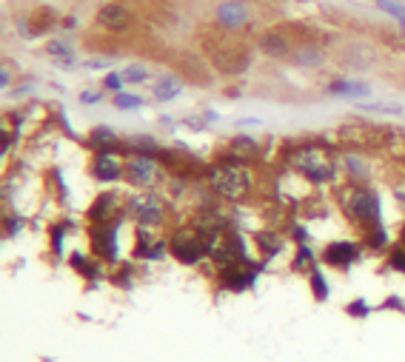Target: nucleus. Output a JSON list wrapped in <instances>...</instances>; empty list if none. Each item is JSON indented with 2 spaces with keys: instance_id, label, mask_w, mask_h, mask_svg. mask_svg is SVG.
Instances as JSON below:
<instances>
[{
  "instance_id": "nucleus-5",
  "label": "nucleus",
  "mask_w": 405,
  "mask_h": 362,
  "mask_svg": "<svg viewBox=\"0 0 405 362\" xmlns=\"http://www.w3.org/2000/svg\"><path fill=\"white\" fill-rule=\"evenodd\" d=\"M217 237H211L206 234L203 228L197 225H188V228H177L172 234V240H168V251H172V257L183 265H197L200 260L211 257V248H215Z\"/></svg>"
},
{
  "instance_id": "nucleus-2",
  "label": "nucleus",
  "mask_w": 405,
  "mask_h": 362,
  "mask_svg": "<svg viewBox=\"0 0 405 362\" xmlns=\"http://www.w3.org/2000/svg\"><path fill=\"white\" fill-rule=\"evenodd\" d=\"M339 205H343L346 217L359 225L362 231H368L374 225H382V205L377 191L368 185H359V183H348L339 191Z\"/></svg>"
},
{
  "instance_id": "nucleus-26",
  "label": "nucleus",
  "mask_w": 405,
  "mask_h": 362,
  "mask_svg": "<svg viewBox=\"0 0 405 362\" xmlns=\"http://www.w3.org/2000/svg\"><path fill=\"white\" fill-rule=\"evenodd\" d=\"M343 168L348 172L351 180H366V177H368V165L362 163L359 157H354V154H346V157H343Z\"/></svg>"
},
{
  "instance_id": "nucleus-12",
  "label": "nucleus",
  "mask_w": 405,
  "mask_h": 362,
  "mask_svg": "<svg viewBox=\"0 0 405 362\" xmlns=\"http://www.w3.org/2000/svg\"><path fill=\"white\" fill-rule=\"evenodd\" d=\"M359 260V248L348 240H337V243H328L323 248V263L331 265V268H339V271H346L351 268L354 263Z\"/></svg>"
},
{
  "instance_id": "nucleus-7",
  "label": "nucleus",
  "mask_w": 405,
  "mask_h": 362,
  "mask_svg": "<svg viewBox=\"0 0 405 362\" xmlns=\"http://www.w3.org/2000/svg\"><path fill=\"white\" fill-rule=\"evenodd\" d=\"M160 177V163L157 157L152 154H129V160H126V183H129L132 188H148V185H155Z\"/></svg>"
},
{
  "instance_id": "nucleus-6",
  "label": "nucleus",
  "mask_w": 405,
  "mask_h": 362,
  "mask_svg": "<svg viewBox=\"0 0 405 362\" xmlns=\"http://www.w3.org/2000/svg\"><path fill=\"white\" fill-rule=\"evenodd\" d=\"M123 211L129 214L137 225H146V228H155L166 220V203L160 194H155V191H140V194H132L129 200H126Z\"/></svg>"
},
{
  "instance_id": "nucleus-4",
  "label": "nucleus",
  "mask_w": 405,
  "mask_h": 362,
  "mask_svg": "<svg viewBox=\"0 0 405 362\" xmlns=\"http://www.w3.org/2000/svg\"><path fill=\"white\" fill-rule=\"evenodd\" d=\"M217 29H220V26H217ZM231 34H234V32L220 29L211 40H206V54H208L211 63L217 66V72H223V74H240V72L248 69L251 54H248V49L240 46Z\"/></svg>"
},
{
  "instance_id": "nucleus-18",
  "label": "nucleus",
  "mask_w": 405,
  "mask_h": 362,
  "mask_svg": "<svg viewBox=\"0 0 405 362\" xmlns=\"http://www.w3.org/2000/svg\"><path fill=\"white\" fill-rule=\"evenodd\" d=\"M89 143H92L95 152H115V148H120V137L109 129V125H97V129H92Z\"/></svg>"
},
{
  "instance_id": "nucleus-9",
  "label": "nucleus",
  "mask_w": 405,
  "mask_h": 362,
  "mask_svg": "<svg viewBox=\"0 0 405 362\" xmlns=\"http://www.w3.org/2000/svg\"><path fill=\"white\" fill-rule=\"evenodd\" d=\"M257 274H260V265L257 263H234L228 268L220 271V288L226 291H234V294H240V291H248L254 283H257Z\"/></svg>"
},
{
  "instance_id": "nucleus-20",
  "label": "nucleus",
  "mask_w": 405,
  "mask_h": 362,
  "mask_svg": "<svg viewBox=\"0 0 405 362\" xmlns=\"http://www.w3.org/2000/svg\"><path fill=\"white\" fill-rule=\"evenodd\" d=\"M180 92H183V80L180 77H172V74H166V77H160L157 83H155V97L157 100H175V97H180Z\"/></svg>"
},
{
  "instance_id": "nucleus-14",
  "label": "nucleus",
  "mask_w": 405,
  "mask_h": 362,
  "mask_svg": "<svg viewBox=\"0 0 405 362\" xmlns=\"http://www.w3.org/2000/svg\"><path fill=\"white\" fill-rule=\"evenodd\" d=\"M257 46L268 57H291V52H294V43H291V37H288V26L263 32L260 40H257Z\"/></svg>"
},
{
  "instance_id": "nucleus-27",
  "label": "nucleus",
  "mask_w": 405,
  "mask_h": 362,
  "mask_svg": "<svg viewBox=\"0 0 405 362\" xmlns=\"http://www.w3.org/2000/svg\"><path fill=\"white\" fill-rule=\"evenodd\" d=\"M72 268L77 271V274H83V276H89V280H92V276H97V263H92V260H86V257H83V254H72Z\"/></svg>"
},
{
  "instance_id": "nucleus-8",
  "label": "nucleus",
  "mask_w": 405,
  "mask_h": 362,
  "mask_svg": "<svg viewBox=\"0 0 405 362\" xmlns=\"http://www.w3.org/2000/svg\"><path fill=\"white\" fill-rule=\"evenodd\" d=\"M117 225H120V217L112 223H95L89 231L92 251L103 263H117Z\"/></svg>"
},
{
  "instance_id": "nucleus-33",
  "label": "nucleus",
  "mask_w": 405,
  "mask_h": 362,
  "mask_svg": "<svg viewBox=\"0 0 405 362\" xmlns=\"http://www.w3.org/2000/svg\"><path fill=\"white\" fill-rule=\"evenodd\" d=\"M115 285H123V288H132V271L126 268V271H115Z\"/></svg>"
},
{
  "instance_id": "nucleus-17",
  "label": "nucleus",
  "mask_w": 405,
  "mask_h": 362,
  "mask_svg": "<svg viewBox=\"0 0 405 362\" xmlns=\"http://www.w3.org/2000/svg\"><path fill=\"white\" fill-rule=\"evenodd\" d=\"M323 60H326V54L319 52L317 43H300V46H294V52H291V63L294 66H303V69H314Z\"/></svg>"
},
{
  "instance_id": "nucleus-19",
  "label": "nucleus",
  "mask_w": 405,
  "mask_h": 362,
  "mask_svg": "<svg viewBox=\"0 0 405 362\" xmlns=\"http://www.w3.org/2000/svg\"><path fill=\"white\" fill-rule=\"evenodd\" d=\"M371 89L368 83H354V80H334L328 86V94H339V97H366Z\"/></svg>"
},
{
  "instance_id": "nucleus-36",
  "label": "nucleus",
  "mask_w": 405,
  "mask_h": 362,
  "mask_svg": "<svg viewBox=\"0 0 405 362\" xmlns=\"http://www.w3.org/2000/svg\"><path fill=\"white\" fill-rule=\"evenodd\" d=\"M9 83H12V74H9V69H3L0 72V86H9Z\"/></svg>"
},
{
  "instance_id": "nucleus-37",
  "label": "nucleus",
  "mask_w": 405,
  "mask_h": 362,
  "mask_svg": "<svg viewBox=\"0 0 405 362\" xmlns=\"http://www.w3.org/2000/svg\"><path fill=\"white\" fill-rule=\"evenodd\" d=\"M399 240H402V245H405V225H402V237H399Z\"/></svg>"
},
{
  "instance_id": "nucleus-15",
  "label": "nucleus",
  "mask_w": 405,
  "mask_h": 362,
  "mask_svg": "<svg viewBox=\"0 0 405 362\" xmlns=\"http://www.w3.org/2000/svg\"><path fill=\"white\" fill-rule=\"evenodd\" d=\"M120 203H117V194L115 191H103V194H97L95 197V203L89 205V211H86V217H89V223L95 225V223H112V220H117L120 214Z\"/></svg>"
},
{
  "instance_id": "nucleus-35",
  "label": "nucleus",
  "mask_w": 405,
  "mask_h": 362,
  "mask_svg": "<svg viewBox=\"0 0 405 362\" xmlns=\"http://www.w3.org/2000/svg\"><path fill=\"white\" fill-rule=\"evenodd\" d=\"M86 66H89V69H106V66H109V60H89Z\"/></svg>"
},
{
  "instance_id": "nucleus-3",
  "label": "nucleus",
  "mask_w": 405,
  "mask_h": 362,
  "mask_svg": "<svg viewBox=\"0 0 405 362\" xmlns=\"http://www.w3.org/2000/svg\"><path fill=\"white\" fill-rule=\"evenodd\" d=\"M288 165L294 168V172H300L314 185H326V183H331L337 177L334 160L319 145H311V143L294 145L291 152H288Z\"/></svg>"
},
{
  "instance_id": "nucleus-1",
  "label": "nucleus",
  "mask_w": 405,
  "mask_h": 362,
  "mask_svg": "<svg viewBox=\"0 0 405 362\" xmlns=\"http://www.w3.org/2000/svg\"><path fill=\"white\" fill-rule=\"evenodd\" d=\"M206 180L211 185V191L228 203H240L248 197L251 191V172L246 163H237L231 157H220L217 163H211L206 168Z\"/></svg>"
},
{
  "instance_id": "nucleus-21",
  "label": "nucleus",
  "mask_w": 405,
  "mask_h": 362,
  "mask_svg": "<svg viewBox=\"0 0 405 362\" xmlns=\"http://www.w3.org/2000/svg\"><path fill=\"white\" fill-rule=\"evenodd\" d=\"M254 243H257V248H260V254H263L266 260L274 257V254L283 248V237H277L274 231H260V234H254Z\"/></svg>"
},
{
  "instance_id": "nucleus-24",
  "label": "nucleus",
  "mask_w": 405,
  "mask_h": 362,
  "mask_svg": "<svg viewBox=\"0 0 405 362\" xmlns=\"http://www.w3.org/2000/svg\"><path fill=\"white\" fill-rule=\"evenodd\" d=\"M52 23H55V12H52V9H37V12H32V26H29V34H40V32H46Z\"/></svg>"
},
{
  "instance_id": "nucleus-11",
  "label": "nucleus",
  "mask_w": 405,
  "mask_h": 362,
  "mask_svg": "<svg viewBox=\"0 0 405 362\" xmlns=\"http://www.w3.org/2000/svg\"><path fill=\"white\" fill-rule=\"evenodd\" d=\"M97 23L106 29V32H112V34H123V32H129L132 23H135V17L129 12V6H123V3H103L97 9Z\"/></svg>"
},
{
  "instance_id": "nucleus-25",
  "label": "nucleus",
  "mask_w": 405,
  "mask_h": 362,
  "mask_svg": "<svg viewBox=\"0 0 405 362\" xmlns=\"http://www.w3.org/2000/svg\"><path fill=\"white\" fill-rule=\"evenodd\" d=\"M317 268V257H314V251L303 243L300 248H297V257H294V271H314Z\"/></svg>"
},
{
  "instance_id": "nucleus-10",
  "label": "nucleus",
  "mask_w": 405,
  "mask_h": 362,
  "mask_svg": "<svg viewBox=\"0 0 405 362\" xmlns=\"http://www.w3.org/2000/svg\"><path fill=\"white\" fill-rule=\"evenodd\" d=\"M251 20V9L243 0H223V3L215 9V23L226 32H240L248 26Z\"/></svg>"
},
{
  "instance_id": "nucleus-32",
  "label": "nucleus",
  "mask_w": 405,
  "mask_h": 362,
  "mask_svg": "<svg viewBox=\"0 0 405 362\" xmlns=\"http://www.w3.org/2000/svg\"><path fill=\"white\" fill-rule=\"evenodd\" d=\"M346 311H348L351 316H368V314H371V308H368V303H366V300H354Z\"/></svg>"
},
{
  "instance_id": "nucleus-34",
  "label": "nucleus",
  "mask_w": 405,
  "mask_h": 362,
  "mask_svg": "<svg viewBox=\"0 0 405 362\" xmlns=\"http://www.w3.org/2000/svg\"><path fill=\"white\" fill-rule=\"evenodd\" d=\"M100 97H103L100 92H83V94H80V103H86V105H92V103H100Z\"/></svg>"
},
{
  "instance_id": "nucleus-23",
  "label": "nucleus",
  "mask_w": 405,
  "mask_h": 362,
  "mask_svg": "<svg viewBox=\"0 0 405 362\" xmlns=\"http://www.w3.org/2000/svg\"><path fill=\"white\" fill-rule=\"evenodd\" d=\"M308 283H311V294H314V300H317V303H326V300H328V283H326L323 271L314 268V271L308 274Z\"/></svg>"
},
{
  "instance_id": "nucleus-30",
  "label": "nucleus",
  "mask_w": 405,
  "mask_h": 362,
  "mask_svg": "<svg viewBox=\"0 0 405 362\" xmlns=\"http://www.w3.org/2000/svg\"><path fill=\"white\" fill-rule=\"evenodd\" d=\"M123 74H126V80H129V83H146V80H148V69H146V66H140V63L129 66Z\"/></svg>"
},
{
  "instance_id": "nucleus-13",
  "label": "nucleus",
  "mask_w": 405,
  "mask_h": 362,
  "mask_svg": "<svg viewBox=\"0 0 405 362\" xmlns=\"http://www.w3.org/2000/svg\"><path fill=\"white\" fill-rule=\"evenodd\" d=\"M92 177L97 183H117L126 177V163H120L112 152H97L92 160Z\"/></svg>"
},
{
  "instance_id": "nucleus-28",
  "label": "nucleus",
  "mask_w": 405,
  "mask_h": 362,
  "mask_svg": "<svg viewBox=\"0 0 405 362\" xmlns=\"http://www.w3.org/2000/svg\"><path fill=\"white\" fill-rule=\"evenodd\" d=\"M115 105H117V109H123V112H132V109H140V105H143V97L120 92V94H115Z\"/></svg>"
},
{
  "instance_id": "nucleus-31",
  "label": "nucleus",
  "mask_w": 405,
  "mask_h": 362,
  "mask_svg": "<svg viewBox=\"0 0 405 362\" xmlns=\"http://www.w3.org/2000/svg\"><path fill=\"white\" fill-rule=\"evenodd\" d=\"M63 237H66V225H55L52 228V248H55L57 257L63 254Z\"/></svg>"
},
{
  "instance_id": "nucleus-16",
  "label": "nucleus",
  "mask_w": 405,
  "mask_h": 362,
  "mask_svg": "<svg viewBox=\"0 0 405 362\" xmlns=\"http://www.w3.org/2000/svg\"><path fill=\"white\" fill-rule=\"evenodd\" d=\"M257 152H260V145H257V140H251V137H231L228 145H226V157L237 160V163L254 160Z\"/></svg>"
},
{
  "instance_id": "nucleus-29",
  "label": "nucleus",
  "mask_w": 405,
  "mask_h": 362,
  "mask_svg": "<svg viewBox=\"0 0 405 362\" xmlns=\"http://www.w3.org/2000/svg\"><path fill=\"white\" fill-rule=\"evenodd\" d=\"M123 83H126V74H120V72H109V74L103 77V89H106V92L120 94V92H123Z\"/></svg>"
},
{
  "instance_id": "nucleus-22",
  "label": "nucleus",
  "mask_w": 405,
  "mask_h": 362,
  "mask_svg": "<svg viewBox=\"0 0 405 362\" xmlns=\"http://www.w3.org/2000/svg\"><path fill=\"white\" fill-rule=\"evenodd\" d=\"M46 52H49L52 57L60 60V66H66V69L75 66V57H72V49H69L66 40H49V43H46Z\"/></svg>"
}]
</instances>
